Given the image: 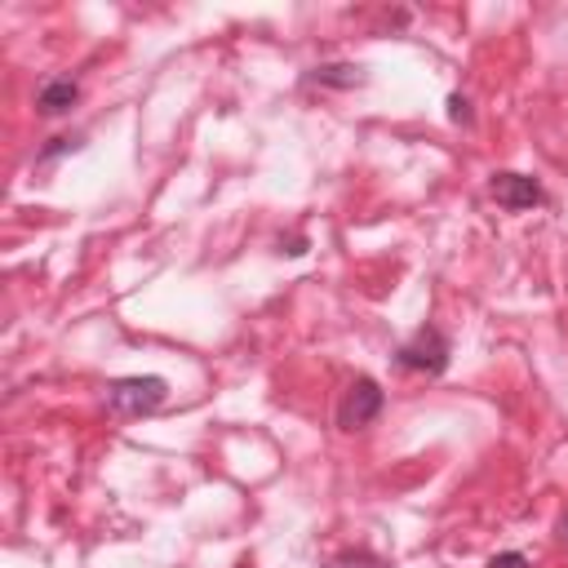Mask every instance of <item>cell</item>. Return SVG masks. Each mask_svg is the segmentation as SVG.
Returning <instances> with one entry per match:
<instances>
[{
	"label": "cell",
	"instance_id": "obj_1",
	"mask_svg": "<svg viewBox=\"0 0 568 568\" xmlns=\"http://www.w3.org/2000/svg\"><path fill=\"white\" fill-rule=\"evenodd\" d=\"M169 395V382L164 377H120L106 386V404L124 417H142L151 408H160Z\"/></svg>",
	"mask_w": 568,
	"mask_h": 568
},
{
	"label": "cell",
	"instance_id": "obj_2",
	"mask_svg": "<svg viewBox=\"0 0 568 568\" xmlns=\"http://www.w3.org/2000/svg\"><path fill=\"white\" fill-rule=\"evenodd\" d=\"M399 364L413 368V373H444L448 368V337L439 328H417L408 342H399Z\"/></svg>",
	"mask_w": 568,
	"mask_h": 568
},
{
	"label": "cell",
	"instance_id": "obj_3",
	"mask_svg": "<svg viewBox=\"0 0 568 568\" xmlns=\"http://www.w3.org/2000/svg\"><path fill=\"white\" fill-rule=\"evenodd\" d=\"M382 386L373 377H355L346 390H342V404H337V426L342 430H364L377 413H382Z\"/></svg>",
	"mask_w": 568,
	"mask_h": 568
},
{
	"label": "cell",
	"instance_id": "obj_4",
	"mask_svg": "<svg viewBox=\"0 0 568 568\" xmlns=\"http://www.w3.org/2000/svg\"><path fill=\"white\" fill-rule=\"evenodd\" d=\"M493 200H497L501 209H510V213H524V209L541 204L546 191H541V182L528 178V173H497V178H493Z\"/></svg>",
	"mask_w": 568,
	"mask_h": 568
},
{
	"label": "cell",
	"instance_id": "obj_5",
	"mask_svg": "<svg viewBox=\"0 0 568 568\" xmlns=\"http://www.w3.org/2000/svg\"><path fill=\"white\" fill-rule=\"evenodd\" d=\"M75 98H80V84H75L71 75H58V80H44V84H40L36 106H40V115H62V111L75 106Z\"/></svg>",
	"mask_w": 568,
	"mask_h": 568
},
{
	"label": "cell",
	"instance_id": "obj_6",
	"mask_svg": "<svg viewBox=\"0 0 568 568\" xmlns=\"http://www.w3.org/2000/svg\"><path fill=\"white\" fill-rule=\"evenodd\" d=\"M311 80L315 84H333V89H355V84H364V71L355 62H328V67H315Z\"/></svg>",
	"mask_w": 568,
	"mask_h": 568
},
{
	"label": "cell",
	"instance_id": "obj_7",
	"mask_svg": "<svg viewBox=\"0 0 568 568\" xmlns=\"http://www.w3.org/2000/svg\"><path fill=\"white\" fill-rule=\"evenodd\" d=\"M320 568H390L382 555H373V550H364V546H351V550H337V555H328Z\"/></svg>",
	"mask_w": 568,
	"mask_h": 568
},
{
	"label": "cell",
	"instance_id": "obj_8",
	"mask_svg": "<svg viewBox=\"0 0 568 568\" xmlns=\"http://www.w3.org/2000/svg\"><path fill=\"white\" fill-rule=\"evenodd\" d=\"M488 568H532L528 564V555L524 550H501V555H493V564Z\"/></svg>",
	"mask_w": 568,
	"mask_h": 568
},
{
	"label": "cell",
	"instance_id": "obj_9",
	"mask_svg": "<svg viewBox=\"0 0 568 568\" xmlns=\"http://www.w3.org/2000/svg\"><path fill=\"white\" fill-rule=\"evenodd\" d=\"M62 151H75V138H53V146H44V151H40V160H49V155H62Z\"/></svg>",
	"mask_w": 568,
	"mask_h": 568
},
{
	"label": "cell",
	"instance_id": "obj_10",
	"mask_svg": "<svg viewBox=\"0 0 568 568\" xmlns=\"http://www.w3.org/2000/svg\"><path fill=\"white\" fill-rule=\"evenodd\" d=\"M448 106H453V120H462V124L470 120V111H466V98H457V93H453V98H448Z\"/></svg>",
	"mask_w": 568,
	"mask_h": 568
},
{
	"label": "cell",
	"instance_id": "obj_11",
	"mask_svg": "<svg viewBox=\"0 0 568 568\" xmlns=\"http://www.w3.org/2000/svg\"><path fill=\"white\" fill-rule=\"evenodd\" d=\"M559 541H564V546H568V515H564V519H559Z\"/></svg>",
	"mask_w": 568,
	"mask_h": 568
}]
</instances>
